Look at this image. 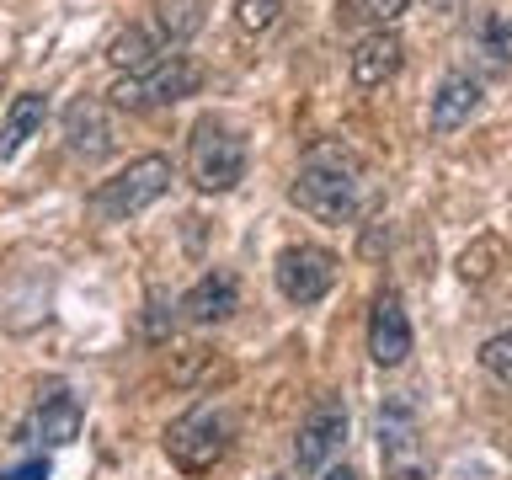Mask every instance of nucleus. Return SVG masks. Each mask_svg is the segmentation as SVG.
<instances>
[{"label": "nucleus", "instance_id": "1", "mask_svg": "<svg viewBox=\"0 0 512 480\" xmlns=\"http://www.w3.org/2000/svg\"><path fill=\"white\" fill-rule=\"evenodd\" d=\"M288 198L320 224H352L368 203V166L358 160V150H347L342 139H326L299 160Z\"/></svg>", "mask_w": 512, "mask_h": 480}, {"label": "nucleus", "instance_id": "2", "mask_svg": "<svg viewBox=\"0 0 512 480\" xmlns=\"http://www.w3.org/2000/svg\"><path fill=\"white\" fill-rule=\"evenodd\" d=\"M235 448V411L224 400H198L166 427V459L182 475H208Z\"/></svg>", "mask_w": 512, "mask_h": 480}, {"label": "nucleus", "instance_id": "3", "mask_svg": "<svg viewBox=\"0 0 512 480\" xmlns=\"http://www.w3.org/2000/svg\"><path fill=\"white\" fill-rule=\"evenodd\" d=\"M166 187H171V160L166 155H139V160H128L118 176L96 182L86 208H91V219H102V224H123V219L144 214L155 198H166Z\"/></svg>", "mask_w": 512, "mask_h": 480}, {"label": "nucleus", "instance_id": "4", "mask_svg": "<svg viewBox=\"0 0 512 480\" xmlns=\"http://www.w3.org/2000/svg\"><path fill=\"white\" fill-rule=\"evenodd\" d=\"M187 176L198 192H235L246 182V139L224 118H198L187 134Z\"/></svg>", "mask_w": 512, "mask_h": 480}, {"label": "nucleus", "instance_id": "5", "mask_svg": "<svg viewBox=\"0 0 512 480\" xmlns=\"http://www.w3.org/2000/svg\"><path fill=\"white\" fill-rule=\"evenodd\" d=\"M198 91H203V64L187 59V54H171V59L150 64V70H139V75H123L107 96L123 112H155V107L187 102V96H198Z\"/></svg>", "mask_w": 512, "mask_h": 480}, {"label": "nucleus", "instance_id": "6", "mask_svg": "<svg viewBox=\"0 0 512 480\" xmlns=\"http://www.w3.org/2000/svg\"><path fill=\"white\" fill-rule=\"evenodd\" d=\"M379 459H384V480H427L432 475L422 427H416V406L406 395L379 406Z\"/></svg>", "mask_w": 512, "mask_h": 480}, {"label": "nucleus", "instance_id": "7", "mask_svg": "<svg viewBox=\"0 0 512 480\" xmlns=\"http://www.w3.org/2000/svg\"><path fill=\"white\" fill-rule=\"evenodd\" d=\"M272 283L288 304H320L336 283V256L326 246H310V240L283 246L278 262H272Z\"/></svg>", "mask_w": 512, "mask_h": 480}, {"label": "nucleus", "instance_id": "8", "mask_svg": "<svg viewBox=\"0 0 512 480\" xmlns=\"http://www.w3.org/2000/svg\"><path fill=\"white\" fill-rule=\"evenodd\" d=\"M342 443H347V406L336 395H320L315 411L299 422L294 464L304 475H315V470H326V464H331V454H342Z\"/></svg>", "mask_w": 512, "mask_h": 480}, {"label": "nucleus", "instance_id": "9", "mask_svg": "<svg viewBox=\"0 0 512 480\" xmlns=\"http://www.w3.org/2000/svg\"><path fill=\"white\" fill-rule=\"evenodd\" d=\"M411 320H406V304H400L395 288H384L374 299V310H368V358L379 368H400L411 358Z\"/></svg>", "mask_w": 512, "mask_h": 480}, {"label": "nucleus", "instance_id": "10", "mask_svg": "<svg viewBox=\"0 0 512 480\" xmlns=\"http://www.w3.org/2000/svg\"><path fill=\"white\" fill-rule=\"evenodd\" d=\"M80 400L70 390H48L38 395V406L27 411V422L16 438L22 443H38V448H64V443H75V432H80Z\"/></svg>", "mask_w": 512, "mask_h": 480}, {"label": "nucleus", "instance_id": "11", "mask_svg": "<svg viewBox=\"0 0 512 480\" xmlns=\"http://www.w3.org/2000/svg\"><path fill=\"white\" fill-rule=\"evenodd\" d=\"M400 64H406V43H400L390 27H379V32H368V38L352 48L347 70H352V80H358L363 91H374V86H384V80L400 75Z\"/></svg>", "mask_w": 512, "mask_h": 480}, {"label": "nucleus", "instance_id": "12", "mask_svg": "<svg viewBox=\"0 0 512 480\" xmlns=\"http://www.w3.org/2000/svg\"><path fill=\"white\" fill-rule=\"evenodd\" d=\"M480 112V80L475 75H443L438 80V96H432V107H427V128L432 134H454V128H464Z\"/></svg>", "mask_w": 512, "mask_h": 480}, {"label": "nucleus", "instance_id": "13", "mask_svg": "<svg viewBox=\"0 0 512 480\" xmlns=\"http://www.w3.org/2000/svg\"><path fill=\"white\" fill-rule=\"evenodd\" d=\"M64 144H70L75 160H102L112 155V128H107V112L102 102H91V96H80V102H70V112H64Z\"/></svg>", "mask_w": 512, "mask_h": 480}, {"label": "nucleus", "instance_id": "14", "mask_svg": "<svg viewBox=\"0 0 512 480\" xmlns=\"http://www.w3.org/2000/svg\"><path fill=\"white\" fill-rule=\"evenodd\" d=\"M235 310H240V283L230 272H203L182 299V315L192 326H219V320H230Z\"/></svg>", "mask_w": 512, "mask_h": 480}, {"label": "nucleus", "instance_id": "15", "mask_svg": "<svg viewBox=\"0 0 512 480\" xmlns=\"http://www.w3.org/2000/svg\"><path fill=\"white\" fill-rule=\"evenodd\" d=\"M43 118H48V96H43V91L11 96L6 118H0V160H16V155H22V144L43 128Z\"/></svg>", "mask_w": 512, "mask_h": 480}, {"label": "nucleus", "instance_id": "16", "mask_svg": "<svg viewBox=\"0 0 512 480\" xmlns=\"http://www.w3.org/2000/svg\"><path fill=\"white\" fill-rule=\"evenodd\" d=\"M203 27V0H150V38L160 48H182Z\"/></svg>", "mask_w": 512, "mask_h": 480}, {"label": "nucleus", "instance_id": "17", "mask_svg": "<svg viewBox=\"0 0 512 480\" xmlns=\"http://www.w3.org/2000/svg\"><path fill=\"white\" fill-rule=\"evenodd\" d=\"M470 54L480 59L486 75L512 70V22L502 11H480V22L470 27Z\"/></svg>", "mask_w": 512, "mask_h": 480}, {"label": "nucleus", "instance_id": "18", "mask_svg": "<svg viewBox=\"0 0 512 480\" xmlns=\"http://www.w3.org/2000/svg\"><path fill=\"white\" fill-rule=\"evenodd\" d=\"M107 59L118 64L123 75H139V70H150V64H160V43L144 27H128V32H118V38L107 43Z\"/></svg>", "mask_w": 512, "mask_h": 480}, {"label": "nucleus", "instance_id": "19", "mask_svg": "<svg viewBox=\"0 0 512 480\" xmlns=\"http://www.w3.org/2000/svg\"><path fill=\"white\" fill-rule=\"evenodd\" d=\"M502 262H507V246H502L496 235H480L475 246L459 256V272H464V283H486Z\"/></svg>", "mask_w": 512, "mask_h": 480}, {"label": "nucleus", "instance_id": "20", "mask_svg": "<svg viewBox=\"0 0 512 480\" xmlns=\"http://www.w3.org/2000/svg\"><path fill=\"white\" fill-rule=\"evenodd\" d=\"M480 368H486L491 379L512 384V331H496V336L480 342Z\"/></svg>", "mask_w": 512, "mask_h": 480}, {"label": "nucleus", "instance_id": "21", "mask_svg": "<svg viewBox=\"0 0 512 480\" xmlns=\"http://www.w3.org/2000/svg\"><path fill=\"white\" fill-rule=\"evenodd\" d=\"M278 11H283V0H240L235 22H240V32H272L278 27Z\"/></svg>", "mask_w": 512, "mask_h": 480}, {"label": "nucleus", "instance_id": "22", "mask_svg": "<svg viewBox=\"0 0 512 480\" xmlns=\"http://www.w3.org/2000/svg\"><path fill=\"white\" fill-rule=\"evenodd\" d=\"M400 6H406V0H358V6H352V11L384 27V22H390V16H400Z\"/></svg>", "mask_w": 512, "mask_h": 480}, {"label": "nucleus", "instance_id": "23", "mask_svg": "<svg viewBox=\"0 0 512 480\" xmlns=\"http://www.w3.org/2000/svg\"><path fill=\"white\" fill-rule=\"evenodd\" d=\"M0 480H48V459L32 454V459H22V464H11V470H0Z\"/></svg>", "mask_w": 512, "mask_h": 480}, {"label": "nucleus", "instance_id": "24", "mask_svg": "<svg viewBox=\"0 0 512 480\" xmlns=\"http://www.w3.org/2000/svg\"><path fill=\"white\" fill-rule=\"evenodd\" d=\"M326 480H352V470H331Z\"/></svg>", "mask_w": 512, "mask_h": 480}, {"label": "nucleus", "instance_id": "25", "mask_svg": "<svg viewBox=\"0 0 512 480\" xmlns=\"http://www.w3.org/2000/svg\"><path fill=\"white\" fill-rule=\"evenodd\" d=\"M0 80H6V59H0Z\"/></svg>", "mask_w": 512, "mask_h": 480}]
</instances>
